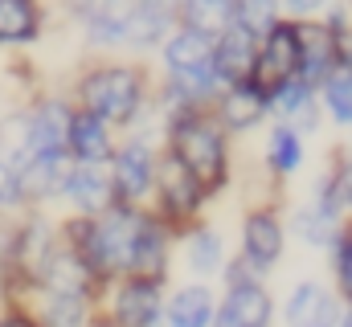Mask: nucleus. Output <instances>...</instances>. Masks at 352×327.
Listing matches in <instances>:
<instances>
[{
	"instance_id": "f3484780",
	"label": "nucleus",
	"mask_w": 352,
	"mask_h": 327,
	"mask_svg": "<svg viewBox=\"0 0 352 327\" xmlns=\"http://www.w3.org/2000/svg\"><path fill=\"white\" fill-rule=\"evenodd\" d=\"M160 184H164V201L173 205L176 213H188V209L197 205V196H201V180H197V176H192V172H188L180 160L164 164Z\"/></svg>"
},
{
	"instance_id": "a211bd4d",
	"label": "nucleus",
	"mask_w": 352,
	"mask_h": 327,
	"mask_svg": "<svg viewBox=\"0 0 352 327\" xmlns=\"http://www.w3.org/2000/svg\"><path fill=\"white\" fill-rule=\"evenodd\" d=\"M336 205H340V201L324 192L316 205H307V209L299 213V229H303V238H307V242H328V238H332L336 217H340V209H336Z\"/></svg>"
},
{
	"instance_id": "5701e85b",
	"label": "nucleus",
	"mask_w": 352,
	"mask_h": 327,
	"mask_svg": "<svg viewBox=\"0 0 352 327\" xmlns=\"http://www.w3.org/2000/svg\"><path fill=\"white\" fill-rule=\"evenodd\" d=\"M234 12V0H184V16L192 21V29H217L226 25Z\"/></svg>"
},
{
	"instance_id": "20e7f679",
	"label": "nucleus",
	"mask_w": 352,
	"mask_h": 327,
	"mask_svg": "<svg viewBox=\"0 0 352 327\" xmlns=\"http://www.w3.org/2000/svg\"><path fill=\"white\" fill-rule=\"evenodd\" d=\"M254 70H258V82H263L266 90L291 82V74L299 70V37H295V29L274 25L266 33V49L254 58Z\"/></svg>"
},
{
	"instance_id": "7c9ffc66",
	"label": "nucleus",
	"mask_w": 352,
	"mask_h": 327,
	"mask_svg": "<svg viewBox=\"0 0 352 327\" xmlns=\"http://www.w3.org/2000/svg\"><path fill=\"white\" fill-rule=\"evenodd\" d=\"M340 286L352 295V238L344 242V249H340Z\"/></svg>"
},
{
	"instance_id": "b1692460",
	"label": "nucleus",
	"mask_w": 352,
	"mask_h": 327,
	"mask_svg": "<svg viewBox=\"0 0 352 327\" xmlns=\"http://www.w3.org/2000/svg\"><path fill=\"white\" fill-rule=\"evenodd\" d=\"M238 21L246 33H270L278 21V8L274 0H238Z\"/></svg>"
},
{
	"instance_id": "6ab92c4d",
	"label": "nucleus",
	"mask_w": 352,
	"mask_h": 327,
	"mask_svg": "<svg viewBox=\"0 0 352 327\" xmlns=\"http://www.w3.org/2000/svg\"><path fill=\"white\" fill-rule=\"evenodd\" d=\"M37 33V12L29 0H0V41H25Z\"/></svg>"
},
{
	"instance_id": "c756f323",
	"label": "nucleus",
	"mask_w": 352,
	"mask_h": 327,
	"mask_svg": "<svg viewBox=\"0 0 352 327\" xmlns=\"http://www.w3.org/2000/svg\"><path fill=\"white\" fill-rule=\"evenodd\" d=\"M21 196V172L0 160V205H12Z\"/></svg>"
},
{
	"instance_id": "2eb2a0df",
	"label": "nucleus",
	"mask_w": 352,
	"mask_h": 327,
	"mask_svg": "<svg viewBox=\"0 0 352 327\" xmlns=\"http://www.w3.org/2000/svg\"><path fill=\"white\" fill-rule=\"evenodd\" d=\"M62 188H66L70 201H74L78 209H87V213L107 209V201H111V184H107V176L94 172V168H78V172H70Z\"/></svg>"
},
{
	"instance_id": "6e6552de",
	"label": "nucleus",
	"mask_w": 352,
	"mask_h": 327,
	"mask_svg": "<svg viewBox=\"0 0 352 327\" xmlns=\"http://www.w3.org/2000/svg\"><path fill=\"white\" fill-rule=\"evenodd\" d=\"M266 315H270V299H266V291L250 286V282H242V286L230 291L217 327H266Z\"/></svg>"
},
{
	"instance_id": "473e14b6",
	"label": "nucleus",
	"mask_w": 352,
	"mask_h": 327,
	"mask_svg": "<svg viewBox=\"0 0 352 327\" xmlns=\"http://www.w3.org/2000/svg\"><path fill=\"white\" fill-rule=\"evenodd\" d=\"M344 70H352V41L344 45Z\"/></svg>"
},
{
	"instance_id": "423d86ee",
	"label": "nucleus",
	"mask_w": 352,
	"mask_h": 327,
	"mask_svg": "<svg viewBox=\"0 0 352 327\" xmlns=\"http://www.w3.org/2000/svg\"><path fill=\"white\" fill-rule=\"evenodd\" d=\"M168 66H173L176 78H192V74H205L213 66V41L209 33L201 29H180L173 41H168Z\"/></svg>"
},
{
	"instance_id": "1a4fd4ad",
	"label": "nucleus",
	"mask_w": 352,
	"mask_h": 327,
	"mask_svg": "<svg viewBox=\"0 0 352 327\" xmlns=\"http://www.w3.org/2000/svg\"><path fill=\"white\" fill-rule=\"evenodd\" d=\"M66 131H70L66 111H62L58 102H50V106L25 127V152H29V156H54V152H62Z\"/></svg>"
},
{
	"instance_id": "412c9836",
	"label": "nucleus",
	"mask_w": 352,
	"mask_h": 327,
	"mask_svg": "<svg viewBox=\"0 0 352 327\" xmlns=\"http://www.w3.org/2000/svg\"><path fill=\"white\" fill-rule=\"evenodd\" d=\"M164 25H168V12H164V4H156V0H144L140 8L127 12V37L140 41V45L156 41V37L164 33Z\"/></svg>"
},
{
	"instance_id": "39448f33",
	"label": "nucleus",
	"mask_w": 352,
	"mask_h": 327,
	"mask_svg": "<svg viewBox=\"0 0 352 327\" xmlns=\"http://www.w3.org/2000/svg\"><path fill=\"white\" fill-rule=\"evenodd\" d=\"M254 33H246L242 25L238 29H230L217 45H213V70H217V78L226 82H238L242 86V78L254 70Z\"/></svg>"
},
{
	"instance_id": "a878e982",
	"label": "nucleus",
	"mask_w": 352,
	"mask_h": 327,
	"mask_svg": "<svg viewBox=\"0 0 352 327\" xmlns=\"http://www.w3.org/2000/svg\"><path fill=\"white\" fill-rule=\"evenodd\" d=\"M188 266L197 274H209V270L221 266V242H217V234H197L192 238V245H188Z\"/></svg>"
},
{
	"instance_id": "f8f14e48",
	"label": "nucleus",
	"mask_w": 352,
	"mask_h": 327,
	"mask_svg": "<svg viewBox=\"0 0 352 327\" xmlns=\"http://www.w3.org/2000/svg\"><path fill=\"white\" fill-rule=\"evenodd\" d=\"M115 184H119L123 196H144L148 192V184H152V156H148L144 144H131V148L119 152V160H115Z\"/></svg>"
},
{
	"instance_id": "f03ea898",
	"label": "nucleus",
	"mask_w": 352,
	"mask_h": 327,
	"mask_svg": "<svg viewBox=\"0 0 352 327\" xmlns=\"http://www.w3.org/2000/svg\"><path fill=\"white\" fill-rule=\"evenodd\" d=\"M176 160L184 164L201 184L205 180H217L221 168H226V148H221V135L209 127V123H180L176 127Z\"/></svg>"
},
{
	"instance_id": "c9c22d12",
	"label": "nucleus",
	"mask_w": 352,
	"mask_h": 327,
	"mask_svg": "<svg viewBox=\"0 0 352 327\" xmlns=\"http://www.w3.org/2000/svg\"><path fill=\"white\" fill-rule=\"evenodd\" d=\"M344 327H352V315H349V319H344Z\"/></svg>"
},
{
	"instance_id": "cd10ccee",
	"label": "nucleus",
	"mask_w": 352,
	"mask_h": 327,
	"mask_svg": "<svg viewBox=\"0 0 352 327\" xmlns=\"http://www.w3.org/2000/svg\"><path fill=\"white\" fill-rule=\"evenodd\" d=\"M270 164H274L278 172H291V168L299 164V139H295V131L278 127V131L270 135Z\"/></svg>"
},
{
	"instance_id": "0eeeda50",
	"label": "nucleus",
	"mask_w": 352,
	"mask_h": 327,
	"mask_svg": "<svg viewBox=\"0 0 352 327\" xmlns=\"http://www.w3.org/2000/svg\"><path fill=\"white\" fill-rule=\"evenodd\" d=\"M336 324V303L324 286L316 282H303L291 291V303H287V327H332Z\"/></svg>"
},
{
	"instance_id": "2f4dec72",
	"label": "nucleus",
	"mask_w": 352,
	"mask_h": 327,
	"mask_svg": "<svg viewBox=\"0 0 352 327\" xmlns=\"http://www.w3.org/2000/svg\"><path fill=\"white\" fill-rule=\"evenodd\" d=\"M291 4H295L299 12H307V8H316V4H324V0H291Z\"/></svg>"
},
{
	"instance_id": "f257e3e1",
	"label": "nucleus",
	"mask_w": 352,
	"mask_h": 327,
	"mask_svg": "<svg viewBox=\"0 0 352 327\" xmlns=\"http://www.w3.org/2000/svg\"><path fill=\"white\" fill-rule=\"evenodd\" d=\"M82 98H87L94 119L123 123L140 106V78H135V70H98V74L87 78Z\"/></svg>"
},
{
	"instance_id": "4be33fe9",
	"label": "nucleus",
	"mask_w": 352,
	"mask_h": 327,
	"mask_svg": "<svg viewBox=\"0 0 352 327\" xmlns=\"http://www.w3.org/2000/svg\"><path fill=\"white\" fill-rule=\"evenodd\" d=\"M263 106L266 102L254 86H234V90L226 94V119H230V127H250V123H258Z\"/></svg>"
},
{
	"instance_id": "4468645a",
	"label": "nucleus",
	"mask_w": 352,
	"mask_h": 327,
	"mask_svg": "<svg viewBox=\"0 0 352 327\" xmlns=\"http://www.w3.org/2000/svg\"><path fill=\"white\" fill-rule=\"evenodd\" d=\"M213 319V299L205 286H184L168 303V324L173 327H209Z\"/></svg>"
},
{
	"instance_id": "bb28decb",
	"label": "nucleus",
	"mask_w": 352,
	"mask_h": 327,
	"mask_svg": "<svg viewBox=\"0 0 352 327\" xmlns=\"http://www.w3.org/2000/svg\"><path fill=\"white\" fill-rule=\"evenodd\" d=\"M82 324V303L78 295H54L45 307V327H78Z\"/></svg>"
},
{
	"instance_id": "72a5a7b5",
	"label": "nucleus",
	"mask_w": 352,
	"mask_h": 327,
	"mask_svg": "<svg viewBox=\"0 0 352 327\" xmlns=\"http://www.w3.org/2000/svg\"><path fill=\"white\" fill-rule=\"evenodd\" d=\"M344 196H349V201H352V172H349V176H344Z\"/></svg>"
},
{
	"instance_id": "f704fd0d",
	"label": "nucleus",
	"mask_w": 352,
	"mask_h": 327,
	"mask_svg": "<svg viewBox=\"0 0 352 327\" xmlns=\"http://www.w3.org/2000/svg\"><path fill=\"white\" fill-rule=\"evenodd\" d=\"M0 327H29V324H25V319H4Z\"/></svg>"
},
{
	"instance_id": "c85d7f7f",
	"label": "nucleus",
	"mask_w": 352,
	"mask_h": 327,
	"mask_svg": "<svg viewBox=\"0 0 352 327\" xmlns=\"http://www.w3.org/2000/svg\"><path fill=\"white\" fill-rule=\"evenodd\" d=\"M328 106H332V115L340 123H352V70H344V74H336L328 82Z\"/></svg>"
},
{
	"instance_id": "7ed1b4c3",
	"label": "nucleus",
	"mask_w": 352,
	"mask_h": 327,
	"mask_svg": "<svg viewBox=\"0 0 352 327\" xmlns=\"http://www.w3.org/2000/svg\"><path fill=\"white\" fill-rule=\"evenodd\" d=\"M140 234V221L131 213H111L90 229V253L102 270H119L131 258V242Z\"/></svg>"
},
{
	"instance_id": "ddd939ff",
	"label": "nucleus",
	"mask_w": 352,
	"mask_h": 327,
	"mask_svg": "<svg viewBox=\"0 0 352 327\" xmlns=\"http://www.w3.org/2000/svg\"><path fill=\"white\" fill-rule=\"evenodd\" d=\"M115 315L127 327H148L160 315L156 286H152V282H131V286H123V295H119V303H115Z\"/></svg>"
},
{
	"instance_id": "393cba45",
	"label": "nucleus",
	"mask_w": 352,
	"mask_h": 327,
	"mask_svg": "<svg viewBox=\"0 0 352 327\" xmlns=\"http://www.w3.org/2000/svg\"><path fill=\"white\" fill-rule=\"evenodd\" d=\"M90 37L94 41H123L127 37V12L123 8H98L90 16Z\"/></svg>"
},
{
	"instance_id": "9d476101",
	"label": "nucleus",
	"mask_w": 352,
	"mask_h": 327,
	"mask_svg": "<svg viewBox=\"0 0 352 327\" xmlns=\"http://www.w3.org/2000/svg\"><path fill=\"white\" fill-rule=\"evenodd\" d=\"M295 37H299V66H303L307 82L324 78L328 66H332V58H336V37H332V29L311 25V29H303V33H295Z\"/></svg>"
},
{
	"instance_id": "dca6fc26",
	"label": "nucleus",
	"mask_w": 352,
	"mask_h": 327,
	"mask_svg": "<svg viewBox=\"0 0 352 327\" xmlns=\"http://www.w3.org/2000/svg\"><path fill=\"white\" fill-rule=\"evenodd\" d=\"M246 253H250V262H258V266H270L278 253H283V229H278V221L274 217H250L246 221Z\"/></svg>"
},
{
	"instance_id": "aec40b11",
	"label": "nucleus",
	"mask_w": 352,
	"mask_h": 327,
	"mask_svg": "<svg viewBox=\"0 0 352 327\" xmlns=\"http://www.w3.org/2000/svg\"><path fill=\"white\" fill-rule=\"evenodd\" d=\"M127 266L140 270V274H160V266H164V238H160L152 225H144V221H140V234H135V242H131Z\"/></svg>"
},
{
	"instance_id": "9b49d317",
	"label": "nucleus",
	"mask_w": 352,
	"mask_h": 327,
	"mask_svg": "<svg viewBox=\"0 0 352 327\" xmlns=\"http://www.w3.org/2000/svg\"><path fill=\"white\" fill-rule=\"evenodd\" d=\"M66 144L74 148V156L87 164H98L111 156V139H107V127H102V119H94V115H78V119H70V131H66Z\"/></svg>"
}]
</instances>
